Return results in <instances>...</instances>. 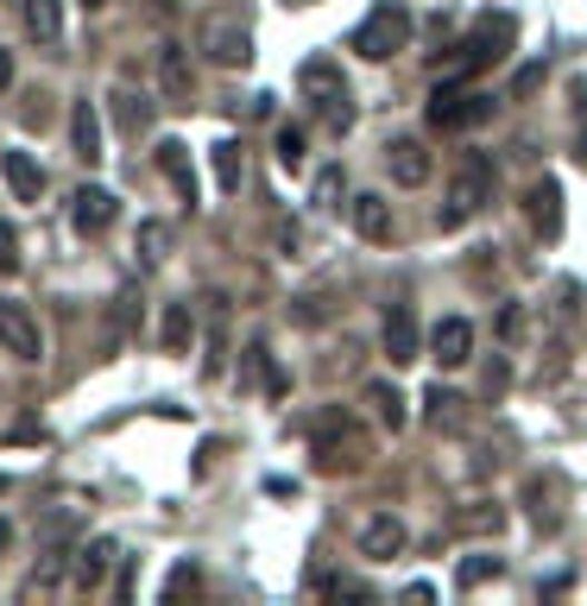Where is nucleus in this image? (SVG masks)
<instances>
[{"mask_svg":"<svg viewBox=\"0 0 587 606\" xmlns=\"http://www.w3.org/2000/svg\"><path fill=\"white\" fill-rule=\"evenodd\" d=\"M511 44H518V20H511V13H480V20L468 26V39H455L449 58H436L430 70H436V77H449V70L480 77V70H493V63L506 58Z\"/></svg>","mask_w":587,"mask_h":606,"instance_id":"f257e3e1","label":"nucleus"},{"mask_svg":"<svg viewBox=\"0 0 587 606\" xmlns=\"http://www.w3.org/2000/svg\"><path fill=\"white\" fill-rule=\"evenodd\" d=\"M405 44H411V7L405 0H379V7H367V20L354 26V51L367 63H391Z\"/></svg>","mask_w":587,"mask_h":606,"instance_id":"f03ea898","label":"nucleus"},{"mask_svg":"<svg viewBox=\"0 0 587 606\" xmlns=\"http://www.w3.org/2000/svg\"><path fill=\"white\" fill-rule=\"evenodd\" d=\"M310 455L322 474H354L367 461V430L348 411H322V424L310 430Z\"/></svg>","mask_w":587,"mask_h":606,"instance_id":"7ed1b4c3","label":"nucleus"},{"mask_svg":"<svg viewBox=\"0 0 587 606\" xmlns=\"http://www.w3.org/2000/svg\"><path fill=\"white\" fill-rule=\"evenodd\" d=\"M487 202H493V158L487 152H461L455 183H449V209H442V228H461V221L480 216Z\"/></svg>","mask_w":587,"mask_h":606,"instance_id":"20e7f679","label":"nucleus"},{"mask_svg":"<svg viewBox=\"0 0 587 606\" xmlns=\"http://www.w3.org/2000/svg\"><path fill=\"white\" fill-rule=\"evenodd\" d=\"M487 115H493V101L480 96L468 77H461V82H442V89H436V101H430V127H436V133H468V127H480Z\"/></svg>","mask_w":587,"mask_h":606,"instance_id":"39448f33","label":"nucleus"},{"mask_svg":"<svg viewBox=\"0 0 587 606\" xmlns=\"http://www.w3.org/2000/svg\"><path fill=\"white\" fill-rule=\"evenodd\" d=\"M297 82H304V96H310L316 108L329 115V127H335V133H341V127L354 120V108H348V82H341V70H335L329 58H310L304 70H297Z\"/></svg>","mask_w":587,"mask_h":606,"instance_id":"423d86ee","label":"nucleus"},{"mask_svg":"<svg viewBox=\"0 0 587 606\" xmlns=\"http://www.w3.org/2000/svg\"><path fill=\"white\" fill-rule=\"evenodd\" d=\"M0 348L13 354V360H39V354H44L39 316L26 310L20 297H0Z\"/></svg>","mask_w":587,"mask_h":606,"instance_id":"0eeeda50","label":"nucleus"},{"mask_svg":"<svg viewBox=\"0 0 587 606\" xmlns=\"http://www.w3.org/2000/svg\"><path fill=\"white\" fill-rule=\"evenodd\" d=\"M202 58L221 70H247L253 63V32L235 20H202Z\"/></svg>","mask_w":587,"mask_h":606,"instance_id":"6e6552de","label":"nucleus"},{"mask_svg":"<svg viewBox=\"0 0 587 606\" xmlns=\"http://www.w3.org/2000/svg\"><path fill=\"white\" fill-rule=\"evenodd\" d=\"M525 221L537 240H563V183L556 177H537L525 196Z\"/></svg>","mask_w":587,"mask_h":606,"instance_id":"1a4fd4ad","label":"nucleus"},{"mask_svg":"<svg viewBox=\"0 0 587 606\" xmlns=\"http://www.w3.org/2000/svg\"><path fill=\"white\" fill-rule=\"evenodd\" d=\"M379 341H386V360H391V367H417V316H411V304H386Z\"/></svg>","mask_w":587,"mask_h":606,"instance_id":"9d476101","label":"nucleus"},{"mask_svg":"<svg viewBox=\"0 0 587 606\" xmlns=\"http://www.w3.org/2000/svg\"><path fill=\"white\" fill-rule=\"evenodd\" d=\"M430 360L436 367H468L474 360V322L468 316H442L430 329Z\"/></svg>","mask_w":587,"mask_h":606,"instance_id":"9b49d317","label":"nucleus"},{"mask_svg":"<svg viewBox=\"0 0 587 606\" xmlns=\"http://www.w3.org/2000/svg\"><path fill=\"white\" fill-rule=\"evenodd\" d=\"M424 417H430V430H442V436H468L474 405L461 398V391H449V386H430V398H424Z\"/></svg>","mask_w":587,"mask_h":606,"instance_id":"f8f14e48","label":"nucleus"},{"mask_svg":"<svg viewBox=\"0 0 587 606\" xmlns=\"http://www.w3.org/2000/svg\"><path fill=\"white\" fill-rule=\"evenodd\" d=\"M70 221H77V235H108V221H115V190L82 183V190L70 196Z\"/></svg>","mask_w":587,"mask_h":606,"instance_id":"ddd939ff","label":"nucleus"},{"mask_svg":"<svg viewBox=\"0 0 587 606\" xmlns=\"http://www.w3.org/2000/svg\"><path fill=\"white\" fill-rule=\"evenodd\" d=\"M360 556H367V563H398V556H405V525H398L391 511L367 518V525H360Z\"/></svg>","mask_w":587,"mask_h":606,"instance_id":"4468645a","label":"nucleus"},{"mask_svg":"<svg viewBox=\"0 0 587 606\" xmlns=\"http://www.w3.org/2000/svg\"><path fill=\"white\" fill-rule=\"evenodd\" d=\"M386 171H391V183L417 190V183L430 177V146H424V139H391L386 146Z\"/></svg>","mask_w":587,"mask_h":606,"instance_id":"2eb2a0df","label":"nucleus"},{"mask_svg":"<svg viewBox=\"0 0 587 606\" xmlns=\"http://www.w3.org/2000/svg\"><path fill=\"white\" fill-rule=\"evenodd\" d=\"M158 89H165V101L190 108L196 77H190V58H183V44H158Z\"/></svg>","mask_w":587,"mask_h":606,"instance_id":"dca6fc26","label":"nucleus"},{"mask_svg":"<svg viewBox=\"0 0 587 606\" xmlns=\"http://www.w3.org/2000/svg\"><path fill=\"white\" fill-rule=\"evenodd\" d=\"M0 171H7V190L20 202H39L44 196V165L32 152H0Z\"/></svg>","mask_w":587,"mask_h":606,"instance_id":"f3484780","label":"nucleus"},{"mask_svg":"<svg viewBox=\"0 0 587 606\" xmlns=\"http://www.w3.org/2000/svg\"><path fill=\"white\" fill-rule=\"evenodd\" d=\"M348 216H354V235L360 240H391V202L386 196H348Z\"/></svg>","mask_w":587,"mask_h":606,"instance_id":"a211bd4d","label":"nucleus"},{"mask_svg":"<svg viewBox=\"0 0 587 606\" xmlns=\"http://www.w3.org/2000/svg\"><path fill=\"white\" fill-rule=\"evenodd\" d=\"M158 171L171 177V190L196 209V171H190V146H183V139H165V146H158Z\"/></svg>","mask_w":587,"mask_h":606,"instance_id":"6ab92c4d","label":"nucleus"},{"mask_svg":"<svg viewBox=\"0 0 587 606\" xmlns=\"http://www.w3.org/2000/svg\"><path fill=\"white\" fill-rule=\"evenodd\" d=\"M120 549H115V537H96V544H82L77 549V563H70V582L77 587H101V575H108V563H115Z\"/></svg>","mask_w":587,"mask_h":606,"instance_id":"aec40b11","label":"nucleus"},{"mask_svg":"<svg viewBox=\"0 0 587 606\" xmlns=\"http://www.w3.org/2000/svg\"><path fill=\"white\" fill-rule=\"evenodd\" d=\"M26 32L39 39V51H58L63 44V7L58 0H26Z\"/></svg>","mask_w":587,"mask_h":606,"instance_id":"412c9836","label":"nucleus"},{"mask_svg":"<svg viewBox=\"0 0 587 606\" xmlns=\"http://www.w3.org/2000/svg\"><path fill=\"white\" fill-rule=\"evenodd\" d=\"M70 139H77L82 165H96V158H101V115H96V101H77V108H70Z\"/></svg>","mask_w":587,"mask_h":606,"instance_id":"4be33fe9","label":"nucleus"},{"mask_svg":"<svg viewBox=\"0 0 587 606\" xmlns=\"http://www.w3.org/2000/svg\"><path fill=\"white\" fill-rule=\"evenodd\" d=\"M341 202H348V171H341V165H322L316 183H310V209L316 216H335Z\"/></svg>","mask_w":587,"mask_h":606,"instance_id":"5701e85b","label":"nucleus"},{"mask_svg":"<svg viewBox=\"0 0 587 606\" xmlns=\"http://www.w3.org/2000/svg\"><path fill=\"white\" fill-rule=\"evenodd\" d=\"M115 127H120L127 139H139L146 127H152V101L133 96V89H115Z\"/></svg>","mask_w":587,"mask_h":606,"instance_id":"b1692460","label":"nucleus"},{"mask_svg":"<svg viewBox=\"0 0 587 606\" xmlns=\"http://www.w3.org/2000/svg\"><path fill=\"white\" fill-rule=\"evenodd\" d=\"M367 405H372V417H379L386 430H405V398H398V386H386V379H367Z\"/></svg>","mask_w":587,"mask_h":606,"instance_id":"393cba45","label":"nucleus"},{"mask_svg":"<svg viewBox=\"0 0 587 606\" xmlns=\"http://www.w3.org/2000/svg\"><path fill=\"white\" fill-rule=\"evenodd\" d=\"M455 530H474V537H493V530H506V511L493 506V499H474V506L455 511Z\"/></svg>","mask_w":587,"mask_h":606,"instance_id":"a878e982","label":"nucleus"},{"mask_svg":"<svg viewBox=\"0 0 587 606\" xmlns=\"http://www.w3.org/2000/svg\"><path fill=\"white\" fill-rule=\"evenodd\" d=\"M556 493H563V480H556V474L530 480V525H537V530H556V506H549Z\"/></svg>","mask_w":587,"mask_h":606,"instance_id":"bb28decb","label":"nucleus"},{"mask_svg":"<svg viewBox=\"0 0 587 606\" xmlns=\"http://www.w3.org/2000/svg\"><path fill=\"white\" fill-rule=\"evenodd\" d=\"M139 259L146 266H165L171 259V228L165 221H139Z\"/></svg>","mask_w":587,"mask_h":606,"instance_id":"cd10ccee","label":"nucleus"},{"mask_svg":"<svg viewBox=\"0 0 587 606\" xmlns=\"http://www.w3.org/2000/svg\"><path fill=\"white\" fill-rule=\"evenodd\" d=\"M190 335H196L190 304H165V348H171V354H183V348H190Z\"/></svg>","mask_w":587,"mask_h":606,"instance_id":"c85d7f7f","label":"nucleus"},{"mask_svg":"<svg viewBox=\"0 0 587 606\" xmlns=\"http://www.w3.org/2000/svg\"><path fill=\"white\" fill-rule=\"evenodd\" d=\"M240 171H247V165H240V139H221V146H216V183L228 196L240 190Z\"/></svg>","mask_w":587,"mask_h":606,"instance_id":"c756f323","label":"nucleus"},{"mask_svg":"<svg viewBox=\"0 0 587 606\" xmlns=\"http://www.w3.org/2000/svg\"><path fill=\"white\" fill-rule=\"evenodd\" d=\"M499 575H506V563H499V556H461V568H455V582L461 587H480V582H499Z\"/></svg>","mask_w":587,"mask_h":606,"instance_id":"7c9ffc66","label":"nucleus"},{"mask_svg":"<svg viewBox=\"0 0 587 606\" xmlns=\"http://www.w3.org/2000/svg\"><path fill=\"white\" fill-rule=\"evenodd\" d=\"M0 272H20V235H13V221H0Z\"/></svg>","mask_w":587,"mask_h":606,"instance_id":"2f4dec72","label":"nucleus"},{"mask_svg":"<svg viewBox=\"0 0 587 606\" xmlns=\"http://www.w3.org/2000/svg\"><path fill=\"white\" fill-rule=\"evenodd\" d=\"M278 165H304V133H297V127H285V133H278Z\"/></svg>","mask_w":587,"mask_h":606,"instance_id":"473e14b6","label":"nucleus"},{"mask_svg":"<svg viewBox=\"0 0 587 606\" xmlns=\"http://www.w3.org/2000/svg\"><path fill=\"white\" fill-rule=\"evenodd\" d=\"M518 335H525V310L506 304V310H499V341H518Z\"/></svg>","mask_w":587,"mask_h":606,"instance_id":"72a5a7b5","label":"nucleus"},{"mask_svg":"<svg viewBox=\"0 0 587 606\" xmlns=\"http://www.w3.org/2000/svg\"><path fill=\"white\" fill-rule=\"evenodd\" d=\"M165 594H196V563H183V568H171V582H165Z\"/></svg>","mask_w":587,"mask_h":606,"instance_id":"f704fd0d","label":"nucleus"},{"mask_svg":"<svg viewBox=\"0 0 587 606\" xmlns=\"http://www.w3.org/2000/svg\"><path fill=\"white\" fill-rule=\"evenodd\" d=\"M530 89H544V63H530L525 77H518V96H530Z\"/></svg>","mask_w":587,"mask_h":606,"instance_id":"c9c22d12","label":"nucleus"},{"mask_svg":"<svg viewBox=\"0 0 587 606\" xmlns=\"http://www.w3.org/2000/svg\"><path fill=\"white\" fill-rule=\"evenodd\" d=\"M7 82H13V51H0V96H7Z\"/></svg>","mask_w":587,"mask_h":606,"instance_id":"e433bc0d","label":"nucleus"},{"mask_svg":"<svg viewBox=\"0 0 587 606\" xmlns=\"http://www.w3.org/2000/svg\"><path fill=\"white\" fill-rule=\"evenodd\" d=\"M7 537H13V525H7V518H0V549H7Z\"/></svg>","mask_w":587,"mask_h":606,"instance_id":"4c0bfd02","label":"nucleus"},{"mask_svg":"<svg viewBox=\"0 0 587 606\" xmlns=\"http://www.w3.org/2000/svg\"><path fill=\"white\" fill-rule=\"evenodd\" d=\"M82 7H101V0H82Z\"/></svg>","mask_w":587,"mask_h":606,"instance_id":"58836bf2","label":"nucleus"},{"mask_svg":"<svg viewBox=\"0 0 587 606\" xmlns=\"http://www.w3.org/2000/svg\"><path fill=\"white\" fill-rule=\"evenodd\" d=\"M0 493H7V480H0Z\"/></svg>","mask_w":587,"mask_h":606,"instance_id":"ea45409f","label":"nucleus"},{"mask_svg":"<svg viewBox=\"0 0 587 606\" xmlns=\"http://www.w3.org/2000/svg\"><path fill=\"white\" fill-rule=\"evenodd\" d=\"M291 7H304V0H291Z\"/></svg>","mask_w":587,"mask_h":606,"instance_id":"a19ab883","label":"nucleus"}]
</instances>
